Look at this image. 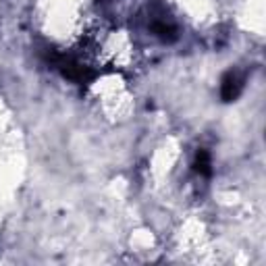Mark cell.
Listing matches in <instances>:
<instances>
[{
    "label": "cell",
    "instance_id": "6da1fadb",
    "mask_svg": "<svg viewBox=\"0 0 266 266\" xmlns=\"http://www.w3.org/2000/svg\"><path fill=\"white\" fill-rule=\"evenodd\" d=\"M241 92V79L235 73H229L223 79V85H221V96H223V100H235V98L239 96Z\"/></svg>",
    "mask_w": 266,
    "mask_h": 266
},
{
    "label": "cell",
    "instance_id": "7a4b0ae2",
    "mask_svg": "<svg viewBox=\"0 0 266 266\" xmlns=\"http://www.w3.org/2000/svg\"><path fill=\"white\" fill-rule=\"evenodd\" d=\"M195 171L200 175H210V156L208 152L200 150L198 152V158H195Z\"/></svg>",
    "mask_w": 266,
    "mask_h": 266
}]
</instances>
